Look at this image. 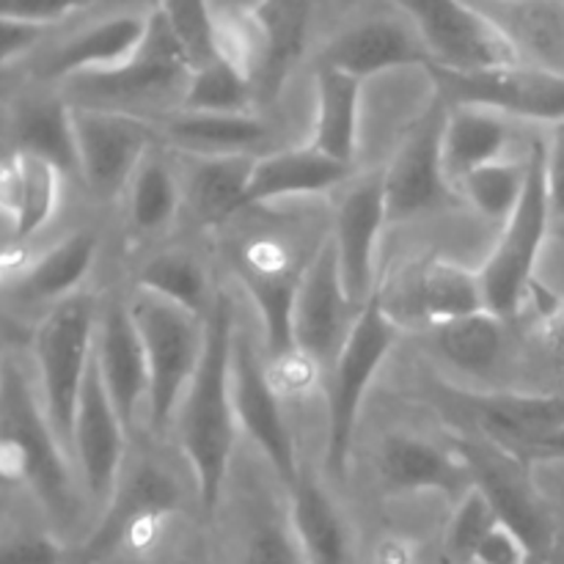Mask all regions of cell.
I'll return each instance as SVG.
<instances>
[{"label":"cell","instance_id":"2e32d148","mask_svg":"<svg viewBox=\"0 0 564 564\" xmlns=\"http://www.w3.org/2000/svg\"><path fill=\"white\" fill-rule=\"evenodd\" d=\"M127 424L116 411L102 378H99L97 361L91 358L86 386H83L80 405L75 413V430H72V463L80 477L83 490L97 505H108L121 482L127 449Z\"/></svg>","mask_w":564,"mask_h":564},{"label":"cell","instance_id":"d590c367","mask_svg":"<svg viewBox=\"0 0 564 564\" xmlns=\"http://www.w3.org/2000/svg\"><path fill=\"white\" fill-rule=\"evenodd\" d=\"M430 347L449 367L466 375H488L505 350V319L494 312L452 319L430 328Z\"/></svg>","mask_w":564,"mask_h":564},{"label":"cell","instance_id":"f546056e","mask_svg":"<svg viewBox=\"0 0 564 564\" xmlns=\"http://www.w3.org/2000/svg\"><path fill=\"white\" fill-rule=\"evenodd\" d=\"M479 422L518 457L545 435L564 427V394H516L499 391L474 400Z\"/></svg>","mask_w":564,"mask_h":564},{"label":"cell","instance_id":"4316f807","mask_svg":"<svg viewBox=\"0 0 564 564\" xmlns=\"http://www.w3.org/2000/svg\"><path fill=\"white\" fill-rule=\"evenodd\" d=\"M259 36L257 94H275L306 47L312 0H259L251 6Z\"/></svg>","mask_w":564,"mask_h":564},{"label":"cell","instance_id":"db71d44e","mask_svg":"<svg viewBox=\"0 0 564 564\" xmlns=\"http://www.w3.org/2000/svg\"><path fill=\"white\" fill-rule=\"evenodd\" d=\"M386 564H402V560H389Z\"/></svg>","mask_w":564,"mask_h":564},{"label":"cell","instance_id":"e575fe53","mask_svg":"<svg viewBox=\"0 0 564 564\" xmlns=\"http://www.w3.org/2000/svg\"><path fill=\"white\" fill-rule=\"evenodd\" d=\"M185 202L182 176L174 165L152 149L127 185V224L138 237H152L174 224L180 204Z\"/></svg>","mask_w":564,"mask_h":564},{"label":"cell","instance_id":"ffe728a7","mask_svg":"<svg viewBox=\"0 0 564 564\" xmlns=\"http://www.w3.org/2000/svg\"><path fill=\"white\" fill-rule=\"evenodd\" d=\"M240 281L262 319L264 358L279 361L297 352L295 297L301 273L286 264L284 251L264 242L253 246L240 264Z\"/></svg>","mask_w":564,"mask_h":564},{"label":"cell","instance_id":"52a82bcc","mask_svg":"<svg viewBox=\"0 0 564 564\" xmlns=\"http://www.w3.org/2000/svg\"><path fill=\"white\" fill-rule=\"evenodd\" d=\"M193 66L171 33L160 11L149 14V33L135 58L105 75H83L66 80L80 108H108L132 113L143 102H165L185 97Z\"/></svg>","mask_w":564,"mask_h":564},{"label":"cell","instance_id":"816d5d0a","mask_svg":"<svg viewBox=\"0 0 564 564\" xmlns=\"http://www.w3.org/2000/svg\"><path fill=\"white\" fill-rule=\"evenodd\" d=\"M521 457H534V460H564V427L545 435V438L534 441Z\"/></svg>","mask_w":564,"mask_h":564},{"label":"cell","instance_id":"7a4b0ae2","mask_svg":"<svg viewBox=\"0 0 564 564\" xmlns=\"http://www.w3.org/2000/svg\"><path fill=\"white\" fill-rule=\"evenodd\" d=\"M0 466L9 482L28 485L55 521L69 523L80 510L75 463L55 435L39 391L11 361L0 375Z\"/></svg>","mask_w":564,"mask_h":564},{"label":"cell","instance_id":"484cf974","mask_svg":"<svg viewBox=\"0 0 564 564\" xmlns=\"http://www.w3.org/2000/svg\"><path fill=\"white\" fill-rule=\"evenodd\" d=\"M444 165L452 187L490 163L507 160L512 143V119L477 105H446Z\"/></svg>","mask_w":564,"mask_h":564},{"label":"cell","instance_id":"836d02e7","mask_svg":"<svg viewBox=\"0 0 564 564\" xmlns=\"http://www.w3.org/2000/svg\"><path fill=\"white\" fill-rule=\"evenodd\" d=\"M413 306L430 328L488 312L479 270L474 273L449 259H433L419 270L416 281H413Z\"/></svg>","mask_w":564,"mask_h":564},{"label":"cell","instance_id":"f907efd6","mask_svg":"<svg viewBox=\"0 0 564 564\" xmlns=\"http://www.w3.org/2000/svg\"><path fill=\"white\" fill-rule=\"evenodd\" d=\"M540 330H543L545 345L554 350V356H564V301L556 303V306L540 319Z\"/></svg>","mask_w":564,"mask_h":564},{"label":"cell","instance_id":"5b68a950","mask_svg":"<svg viewBox=\"0 0 564 564\" xmlns=\"http://www.w3.org/2000/svg\"><path fill=\"white\" fill-rule=\"evenodd\" d=\"M545 154H549V141L534 135L527 152V187H523L521 204L501 226L499 242L479 268L488 312L501 319L521 312L523 301L529 297V290L534 284V268H538L551 220H554Z\"/></svg>","mask_w":564,"mask_h":564},{"label":"cell","instance_id":"6da1fadb","mask_svg":"<svg viewBox=\"0 0 564 564\" xmlns=\"http://www.w3.org/2000/svg\"><path fill=\"white\" fill-rule=\"evenodd\" d=\"M235 336V303L224 290H218L207 314V341H204L202 364L176 416L182 455L191 466L198 501L207 516H213L220 505L237 430H240L235 400H231Z\"/></svg>","mask_w":564,"mask_h":564},{"label":"cell","instance_id":"ac0fdd59","mask_svg":"<svg viewBox=\"0 0 564 564\" xmlns=\"http://www.w3.org/2000/svg\"><path fill=\"white\" fill-rule=\"evenodd\" d=\"M317 64L345 72L364 83L369 77L386 75L391 69H405V66L427 69L433 61H430L416 28L391 20V17H378V20L358 22L330 39Z\"/></svg>","mask_w":564,"mask_h":564},{"label":"cell","instance_id":"e0dca14e","mask_svg":"<svg viewBox=\"0 0 564 564\" xmlns=\"http://www.w3.org/2000/svg\"><path fill=\"white\" fill-rule=\"evenodd\" d=\"M94 361L116 411L127 430H132L138 411L149 402V358L141 330L124 303L113 301L99 308Z\"/></svg>","mask_w":564,"mask_h":564},{"label":"cell","instance_id":"f1b7e54d","mask_svg":"<svg viewBox=\"0 0 564 564\" xmlns=\"http://www.w3.org/2000/svg\"><path fill=\"white\" fill-rule=\"evenodd\" d=\"M290 523L306 564H347L350 562V534L336 510L334 499L312 474L301 471L290 485Z\"/></svg>","mask_w":564,"mask_h":564},{"label":"cell","instance_id":"f6af8a7d","mask_svg":"<svg viewBox=\"0 0 564 564\" xmlns=\"http://www.w3.org/2000/svg\"><path fill=\"white\" fill-rule=\"evenodd\" d=\"M97 0H0V17H14V20L39 22V25H53L64 20L72 11L86 9Z\"/></svg>","mask_w":564,"mask_h":564},{"label":"cell","instance_id":"7402d4cb","mask_svg":"<svg viewBox=\"0 0 564 564\" xmlns=\"http://www.w3.org/2000/svg\"><path fill=\"white\" fill-rule=\"evenodd\" d=\"M165 147L185 158H259L270 141V124L251 113L180 110L160 124Z\"/></svg>","mask_w":564,"mask_h":564},{"label":"cell","instance_id":"ee69618b","mask_svg":"<svg viewBox=\"0 0 564 564\" xmlns=\"http://www.w3.org/2000/svg\"><path fill=\"white\" fill-rule=\"evenodd\" d=\"M268 375H270V383L275 386L281 397H303L317 386L319 375L323 369L312 361L308 356H303L301 350L292 352V356L279 358V361H268Z\"/></svg>","mask_w":564,"mask_h":564},{"label":"cell","instance_id":"603a6c76","mask_svg":"<svg viewBox=\"0 0 564 564\" xmlns=\"http://www.w3.org/2000/svg\"><path fill=\"white\" fill-rule=\"evenodd\" d=\"M149 33V17L119 14L75 33L44 61L42 75L47 80H72L83 75H105L130 64L143 47Z\"/></svg>","mask_w":564,"mask_h":564},{"label":"cell","instance_id":"ba28073f","mask_svg":"<svg viewBox=\"0 0 564 564\" xmlns=\"http://www.w3.org/2000/svg\"><path fill=\"white\" fill-rule=\"evenodd\" d=\"M416 28L427 47L430 66L449 72H485L516 66L505 33L496 22L466 0H394Z\"/></svg>","mask_w":564,"mask_h":564},{"label":"cell","instance_id":"8992f818","mask_svg":"<svg viewBox=\"0 0 564 564\" xmlns=\"http://www.w3.org/2000/svg\"><path fill=\"white\" fill-rule=\"evenodd\" d=\"M127 306L149 358V422L154 433L163 435L176 427L182 400L202 364L207 319L141 290Z\"/></svg>","mask_w":564,"mask_h":564},{"label":"cell","instance_id":"3957f363","mask_svg":"<svg viewBox=\"0 0 564 564\" xmlns=\"http://www.w3.org/2000/svg\"><path fill=\"white\" fill-rule=\"evenodd\" d=\"M400 339V325L386 308L383 295L375 292L356 312L350 334L341 345L339 356L328 369V427H325V460L336 477H345L350 468L352 441H356L358 416L367 402L369 389L378 378L380 367L389 358L391 347Z\"/></svg>","mask_w":564,"mask_h":564},{"label":"cell","instance_id":"8d00e7d4","mask_svg":"<svg viewBox=\"0 0 564 564\" xmlns=\"http://www.w3.org/2000/svg\"><path fill=\"white\" fill-rule=\"evenodd\" d=\"M138 290L187 308L204 319H207L215 295H218V290H213V284H209L204 264L185 251H165L149 259L138 270Z\"/></svg>","mask_w":564,"mask_h":564},{"label":"cell","instance_id":"c3c4849f","mask_svg":"<svg viewBox=\"0 0 564 564\" xmlns=\"http://www.w3.org/2000/svg\"><path fill=\"white\" fill-rule=\"evenodd\" d=\"M0 33H3V39H0V61H3V66H9L47 33V25L14 20V17H0Z\"/></svg>","mask_w":564,"mask_h":564},{"label":"cell","instance_id":"d4e9b609","mask_svg":"<svg viewBox=\"0 0 564 564\" xmlns=\"http://www.w3.org/2000/svg\"><path fill=\"white\" fill-rule=\"evenodd\" d=\"M64 174L47 160L11 152L3 165V213L17 246L42 235L61 204Z\"/></svg>","mask_w":564,"mask_h":564},{"label":"cell","instance_id":"11a10c76","mask_svg":"<svg viewBox=\"0 0 564 564\" xmlns=\"http://www.w3.org/2000/svg\"><path fill=\"white\" fill-rule=\"evenodd\" d=\"M441 564H449V562H444V560H441Z\"/></svg>","mask_w":564,"mask_h":564},{"label":"cell","instance_id":"7bdbcfd3","mask_svg":"<svg viewBox=\"0 0 564 564\" xmlns=\"http://www.w3.org/2000/svg\"><path fill=\"white\" fill-rule=\"evenodd\" d=\"M242 564H306V556H303L290 523L268 518L253 527Z\"/></svg>","mask_w":564,"mask_h":564},{"label":"cell","instance_id":"44dd1931","mask_svg":"<svg viewBox=\"0 0 564 564\" xmlns=\"http://www.w3.org/2000/svg\"><path fill=\"white\" fill-rule=\"evenodd\" d=\"M352 174H356V165L339 163V160L317 152L308 143L306 147L281 149V152H264L253 163L246 209L290 202V198L319 196V193L336 191L345 182H350Z\"/></svg>","mask_w":564,"mask_h":564},{"label":"cell","instance_id":"8fae6325","mask_svg":"<svg viewBox=\"0 0 564 564\" xmlns=\"http://www.w3.org/2000/svg\"><path fill=\"white\" fill-rule=\"evenodd\" d=\"M231 400H235L237 427L257 444L270 460L273 471L290 485L301 477V463H297L295 441H292L290 422L284 413V397L270 383L268 364L257 350L251 336H235V350H231Z\"/></svg>","mask_w":564,"mask_h":564},{"label":"cell","instance_id":"60d3db41","mask_svg":"<svg viewBox=\"0 0 564 564\" xmlns=\"http://www.w3.org/2000/svg\"><path fill=\"white\" fill-rule=\"evenodd\" d=\"M501 523L494 501L488 499L479 485H474L463 499H457L455 512H452L449 529L444 540V556L441 560L449 564H474L479 545L485 543L490 532Z\"/></svg>","mask_w":564,"mask_h":564},{"label":"cell","instance_id":"7dc6e473","mask_svg":"<svg viewBox=\"0 0 564 564\" xmlns=\"http://www.w3.org/2000/svg\"><path fill=\"white\" fill-rule=\"evenodd\" d=\"M529 554L532 551L527 549V543L507 523H499L479 545L474 564H523Z\"/></svg>","mask_w":564,"mask_h":564},{"label":"cell","instance_id":"83f0119b","mask_svg":"<svg viewBox=\"0 0 564 564\" xmlns=\"http://www.w3.org/2000/svg\"><path fill=\"white\" fill-rule=\"evenodd\" d=\"M361 80L317 64V113L308 147L339 163L356 165L361 143Z\"/></svg>","mask_w":564,"mask_h":564},{"label":"cell","instance_id":"277c9868","mask_svg":"<svg viewBox=\"0 0 564 564\" xmlns=\"http://www.w3.org/2000/svg\"><path fill=\"white\" fill-rule=\"evenodd\" d=\"M99 306L91 295L77 292L50 306L33 330V358L39 372V400L55 435L72 457V430L83 386L94 358Z\"/></svg>","mask_w":564,"mask_h":564},{"label":"cell","instance_id":"f5cc1de1","mask_svg":"<svg viewBox=\"0 0 564 564\" xmlns=\"http://www.w3.org/2000/svg\"><path fill=\"white\" fill-rule=\"evenodd\" d=\"M523 564H549V556H545V554H529L527 562H523Z\"/></svg>","mask_w":564,"mask_h":564},{"label":"cell","instance_id":"d6a6232c","mask_svg":"<svg viewBox=\"0 0 564 564\" xmlns=\"http://www.w3.org/2000/svg\"><path fill=\"white\" fill-rule=\"evenodd\" d=\"M253 163L257 158H187L182 191L202 224H220L246 209Z\"/></svg>","mask_w":564,"mask_h":564},{"label":"cell","instance_id":"d6986e66","mask_svg":"<svg viewBox=\"0 0 564 564\" xmlns=\"http://www.w3.org/2000/svg\"><path fill=\"white\" fill-rule=\"evenodd\" d=\"M380 477L391 494L463 496L477 485L466 455L444 449L422 435L394 433L380 446Z\"/></svg>","mask_w":564,"mask_h":564},{"label":"cell","instance_id":"9c48e42d","mask_svg":"<svg viewBox=\"0 0 564 564\" xmlns=\"http://www.w3.org/2000/svg\"><path fill=\"white\" fill-rule=\"evenodd\" d=\"M180 507V488L165 468L143 463L124 477L102 507L97 529L83 543L75 564H105L124 549H149Z\"/></svg>","mask_w":564,"mask_h":564},{"label":"cell","instance_id":"bcb514c9","mask_svg":"<svg viewBox=\"0 0 564 564\" xmlns=\"http://www.w3.org/2000/svg\"><path fill=\"white\" fill-rule=\"evenodd\" d=\"M64 551L47 534H22L9 540L0 554V564H61Z\"/></svg>","mask_w":564,"mask_h":564},{"label":"cell","instance_id":"ab89813d","mask_svg":"<svg viewBox=\"0 0 564 564\" xmlns=\"http://www.w3.org/2000/svg\"><path fill=\"white\" fill-rule=\"evenodd\" d=\"M523 187H527V158L499 160V163L474 171L460 182L457 193H463L485 220L505 226L521 204Z\"/></svg>","mask_w":564,"mask_h":564},{"label":"cell","instance_id":"681fc988","mask_svg":"<svg viewBox=\"0 0 564 564\" xmlns=\"http://www.w3.org/2000/svg\"><path fill=\"white\" fill-rule=\"evenodd\" d=\"M545 174H549V196L554 218H564V124L554 127L549 138Z\"/></svg>","mask_w":564,"mask_h":564},{"label":"cell","instance_id":"f35d334b","mask_svg":"<svg viewBox=\"0 0 564 564\" xmlns=\"http://www.w3.org/2000/svg\"><path fill=\"white\" fill-rule=\"evenodd\" d=\"M257 99L251 77L237 69L224 55L193 69L180 110L202 113H251Z\"/></svg>","mask_w":564,"mask_h":564},{"label":"cell","instance_id":"cb8c5ba5","mask_svg":"<svg viewBox=\"0 0 564 564\" xmlns=\"http://www.w3.org/2000/svg\"><path fill=\"white\" fill-rule=\"evenodd\" d=\"M518 64L564 75V0H479Z\"/></svg>","mask_w":564,"mask_h":564},{"label":"cell","instance_id":"1f68e13d","mask_svg":"<svg viewBox=\"0 0 564 564\" xmlns=\"http://www.w3.org/2000/svg\"><path fill=\"white\" fill-rule=\"evenodd\" d=\"M14 152L47 160L64 176L80 174L75 135V108L61 99H28L14 113Z\"/></svg>","mask_w":564,"mask_h":564},{"label":"cell","instance_id":"5bb4252c","mask_svg":"<svg viewBox=\"0 0 564 564\" xmlns=\"http://www.w3.org/2000/svg\"><path fill=\"white\" fill-rule=\"evenodd\" d=\"M356 303L347 295L334 237H325L301 270L295 297V345L319 369H330L350 334ZM358 312V308H356Z\"/></svg>","mask_w":564,"mask_h":564},{"label":"cell","instance_id":"74e56055","mask_svg":"<svg viewBox=\"0 0 564 564\" xmlns=\"http://www.w3.org/2000/svg\"><path fill=\"white\" fill-rule=\"evenodd\" d=\"M466 457L474 468V479H477L479 488L488 494V499L494 501L501 523H507V527H510L512 532L527 543V549L532 551V554L549 556L554 534H551V527L545 523V518L540 516L538 507L532 505V499H529L521 488H516V482H512L510 477H505L499 468L485 463V457L479 455H466Z\"/></svg>","mask_w":564,"mask_h":564},{"label":"cell","instance_id":"4fadbf2b","mask_svg":"<svg viewBox=\"0 0 564 564\" xmlns=\"http://www.w3.org/2000/svg\"><path fill=\"white\" fill-rule=\"evenodd\" d=\"M446 110V102L435 94V102L416 121V127L408 130L394 158L383 169L389 224L433 213L455 193L444 165Z\"/></svg>","mask_w":564,"mask_h":564},{"label":"cell","instance_id":"9a60e30c","mask_svg":"<svg viewBox=\"0 0 564 564\" xmlns=\"http://www.w3.org/2000/svg\"><path fill=\"white\" fill-rule=\"evenodd\" d=\"M386 224H389V202H386L383 169L352 176L336 207L330 237H334L347 295L356 308H361L378 292L375 270H378V246Z\"/></svg>","mask_w":564,"mask_h":564},{"label":"cell","instance_id":"7c38bea8","mask_svg":"<svg viewBox=\"0 0 564 564\" xmlns=\"http://www.w3.org/2000/svg\"><path fill=\"white\" fill-rule=\"evenodd\" d=\"M75 108L77 158L80 176L88 191L99 198H116L127 193L132 174L154 149V124L138 113L108 108Z\"/></svg>","mask_w":564,"mask_h":564},{"label":"cell","instance_id":"30bf717a","mask_svg":"<svg viewBox=\"0 0 564 564\" xmlns=\"http://www.w3.org/2000/svg\"><path fill=\"white\" fill-rule=\"evenodd\" d=\"M435 94L446 105H477L507 119L564 124V75L532 66H499L485 72H449L427 66Z\"/></svg>","mask_w":564,"mask_h":564},{"label":"cell","instance_id":"4dcf8cb0","mask_svg":"<svg viewBox=\"0 0 564 564\" xmlns=\"http://www.w3.org/2000/svg\"><path fill=\"white\" fill-rule=\"evenodd\" d=\"M99 251V235L94 229L75 231L39 257L25 259L17 270V284L33 301L61 303L77 295L86 275L91 273Z\"/></svg>","mask_w":564,"mask_h":564},{"label":"cell","instance_id":"b9f144b4","mask_svg":"<svg viewBox=\"0 0 564 564\" xmlns=\"http://www.w3.org/2000/svg\"><path fill=\"white\" fill-rule=\"evenodd\" d=\"M158 11L169 22L171 33L182 44L193 69L220 58L218 14L209 0H163Z\"/></svg>","mask_w":564,"mask_h":564}]
</instances>
